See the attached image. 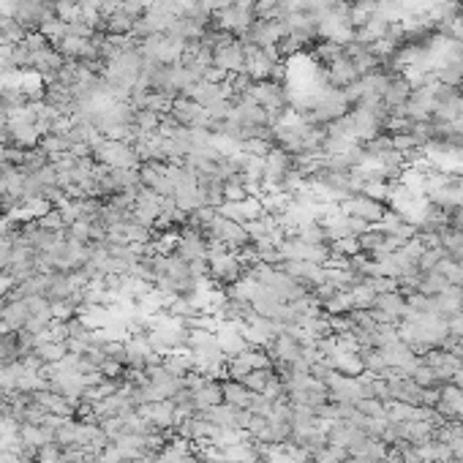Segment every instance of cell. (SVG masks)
I'll use <instances>...</instances> for the list:
<instances>
[{
  "mask_svg": "<svg viewBox=\"0 0 463 463\" xmlns=\"http://www.w3.org/2000/svg\"><path fill=\"white\" fill-rule=\"evenodd\" d=\"M355 406L365 417H373V420H387V406L382 401H376V398H368V401H357Z\"/></svg>",
  "mask_w": 463,
  "mask_h": 463,
  "instance_id": "44dd1931",
  "label": "cell"
},
{
  "mask_svg": "<svg viewBox=\"0 0 463 463\" xmlns=\"http://www.w3.org/2000/svg\"><path fill=\"white\" fill-rule=\"evenodd\" d=\"M313 458H316V463H343L346 458H349V449L346 447H330V444H327V447L319 449Z\"/></svg>",
  "mask_w": 463,
  "mask_h": 463,
  "instance_id": "ffe728a7",
  "label": "cell"
},
{
  "mask_svg": "<svg viewBox=\"0 0 463 463\" xmlns=\"http://www.w3.org/2000/svg\"><path fill=\"white\" fill-rule=\"evenodd\" d=\"M218 213L246 227V224H251V221H256V218L264 216V204L259 197H246V199H240V202H224V204L218 207Z\"/></svg>",
  "mask_w": 463,
  "mask_h": 463,
  "instance_id": "277c9868",
  "label": "cell"
},
{
  "mask_svg": "<svg viewBox=\"0 0 463 463\" xmlns=\"http://www.w3.org/2000/svg\"><path fill=\"white\" fill-rule=\"evenodd\" d=\"M461 368H463V357H461Z\"/></svg>",
  "mask_w": 463,
  "mask_h": 463,
  "instance_id": "484cf974",
  "label": "cell"
},
{
  "mask_svg": "<svg viewBox=\"0 0 463 463\" xmlns=\"http://www.w3.org/2000/svg\"><path fill=\"white\" fill-rule=\"evenodd\" d=\"M340 210L346 213V216H355V218H363L365 224L370 227H376L382 218H385V202L379 199H370L365 194H355V197H349V199H343L338 204Z\"/></svg>",
  "mask_w": 463,
  "mask_h": 463,
  "instance_id": "7a4b0ae2",
  "label": "cell"
},
{
  "mask_svg": "<svg viewBox=\"0 0 463 463\" xmlns=\"http://www.w3.org/2000/svg\"><path fill=\"white\" fill-rule=\"evenodd\" d=\"M449 289V281L439 270H428V273H422V281H420V289L417 292L428 294V297H436V294L447 292Z\"/></svg>",
  "mask_w": 463,
  "mask_h": 463,
  "instance_id": "9a60e30c",
  "label": "cell"
},
{
  "mask_svg": "<svg viewBox=\"0 0 463 463\" xmlns=\"http://www.w3.org/2000/svg\"><path fill=\"white\" fill-rule=\"evenodd\" d=\"M357 428H352L349 422H330L327 428H324V436H327V444L330 447H349V442H352V436H355Z\"/></svg>",
  "mask_w": 463,
  "mask_h": 463,
  "instance_id": "4fadbf2b",
  "label": "cell"
},
{
  "mask_svg": "<svg viewBox=\"0 0 463 463\" xmlns=\"http://www.w3.org/2000/svg\"><path fill=\"white\" fill-rule=\"evenodd\" d=\"M218 463H232V461H218Z\"/></svg>",
  "mask_w": 463,
  "mask_h": 463,
  "instance_id": "cb8c5ba5",
  "label": "cell"
},
{
  "mask_svg": "<svg viewBox=\"0 0 463 463\" xmlns=\"http://www.w3.org/2000/svg\"><path fill=\"white\" fill-rule=\"evenodd\" d=\"M376 227L385 232V234H390V237H398L401 243H409V240L417 234V227L403 216L401 210H387L385 218H382Z\"/></svg>",
  "mask_w": 463,
  "mask_h": 463,
  "instance_id": "52a82bcc",
  "label": "cell"
},
{
  "mask_svg": "<svg viewBox=\"0 0 463 463\" xmlns=\"http://www.w3.org/2000/svg\"><path fill=\"white\" fill-rule=\"evenodd\" d=\"M297 237L306 240V243H311V246H330V240H327V234H324V227L319 224V218L306 221V224L297 229Z\"/></svg>",
  "mask_w": 463,
  "mask_h": 463,
  "instance_id": "2e32d148",
  "label": "cell"
},
{
  "mask_svg": "<svg viewBox=\"0 0 463 463\" xmlns=\"http://www.w3.org/2000/svg\"><path fill=\"white\" fill-rule=\"evenodd\" d=\"M216 343H218V349L224 352V357H237L248 349V340L243 338L240 322H218Z\"/></svg>",
  "mask_w": 463,
  "mask_h": 463,
  "instance_id": "5b68a950",
  "label": "cell"
},
{
  "mask_svg": "<svg viewBox=\"0 0 463 463\" xmlns=\"http://www.w3.org/2000/svg\"><path fill=\"white\" fill-rule=\"evenodd\" d=\"M221 385H224V403H232L237 409H251L256 395L254 390H248L240 379H221Z\"/></svg>",
  "mask_w": 463,
  "mask_h": 463,
  "instance_id": "30bf717a",
  "label": "cell"
},
{
  "mask_svg": "<svg viewBox=\"0 0 463 463\" xmlns=\"http://www.w3.org/2000/svg\"><path fill=\"white\" fill-rule=\"evenodd\" d=\"M442 259H447V251H444L442 246L425 248V251H422V256H420V262H417V267H420L422 273H428V270H433V267L442 262Z\"/></svg>",
  "mask_w": 463,
  "mask_h": 463,
  "instance_id": "d6986e66",
  "label": "cell"
},
{
  "mask_svg": "<svg viewBox=\"0 0 463 463\" xmlns=\"http://www.w3.org/2000/svg\"><path fill=\"white\" fill-rule=\"evenodd\" d=\"M387 422H412V420H420V406H412V403H401V401H387Z\"/></svg>",
  "mask_w": 463,
  "mask_h": 463,
  "instance_id": "5bb4252c",
  "label": "cell"
},
{
  "mask_svg": "<svg viewBox=\"0 0 463 463\" xmlns=\"http://www.w3.org/2000/svg\"><path fill=\"white\" fill-rule=\"evenodd\" d=\"M286 276H292L303 289H308L311 294L316 292L319 286H324V264L316 262H303V259H294V262H281L278 264Z\"/></svg>",
  "mask_w": 463,
  "mask_h": 463,
  "instance_id": "3957f363",
  "label": "cell"
},
{
  "mask_svg": "<svg viewBox=\"0 0 463 463\" xmlns=\"http://www.w3.org/2000/svg\"><path fill=\"white\" fill-rule=\"evenodd\" d=\"M436 431H439V428H436L433 422H428V420H412V422H406V442L415 444V447H420V444L436 439Z\"/></svg>",
  "mask_w": 463,
  "mask_h": 463,
  "instance_id": "8fae6325",
  "label": "cell"
},
{
  "mask_svg": "<svg viewBox=\"0 0 463 463\" xmlns=\"http://www.w3.org/2000/svg\"><path fill=\"white\" fill-rule=\"evenodd\" d=\"M412 382L417 387H422V390H431V387H442V382L436 379V373H433L431 365H425L422 360L417 363V368L412 370Z\"/></svg>",
  "mask_w": 463,
  "mask_h": 463,
  "instance_id": "ac0fdd59",
  "label": "cell"
},
{
  "mask_svg": "<svg viewBox=\"0 0 463 463\" xmlns=\"http://www.w3.org/2000/svg\"><path fill=\"white\" fill-rule=\"evenodd\" d=\"M210 273L207 278L213 281V286L218 289H232L234 283H240L246 278V262L240 259L237 251H232L227 246H210Z\"/></svg>",
  "mask_w": 463,
  "mask_h": 463,
  "instance_id": "6da1fadb",
  "label": "cell"
},
{
  "mask_svg": "<svg viewBox=\"0 0 463 463\" xmlns=\"http://www.w3.org/2000/svg\"><path fill=\"white\" fill-rule=\"evenodd\" d=\"M139 415L145 420L153 422L155 431H167V428H177V409L172 401H155V403H145L139 409Z\"/></svg>",
  "mask_w": 463,
  "mask_h": 463,
  "instance_id": "8992f818",
  "label": "cell"
},
{
  "mask_svg": "<svg viewBox=\"0 0 463 463\" xmlns=\"http://www.w3.org/2000/svg\"><path fill=\"white\" fill-rule=\"evenodd\" d=\"M357 357H360V363H363V370H365L368 376H385L387 360H385V352H382V349H376V346H368V349H360V352H357Z\"/></svg>",
  "mask_w": 463,
  "mask_h": 463,
  "instance_id": "7c38bea8",
  "label": "cell"
},
{
  "mask_svg": "<svg viewBox=\"0 0 463 463\" xmlns=\"http://www.w3.org/2000/svg\"><path fill=\"white\" fill-rule=\"evenodd\" d=\"M273 376H276V370L273 368H254V370H248L240 382H243L248 390H254V392H264V387L270 385Z\"/></svg>",
  "mask_w": 463,
  "mask_h": 463,
  "instance_id": "e0dca14e",
  "label": "cell"
},
{
  "mask_svg": "<svg viewBox=\"0 0 463 463\" xmlns=\"http://www.w3.org/2000/svg\"><path fill=\"white\" fill-rule=\"evenodd\" d=\"M224 403V385L221 379H207L199 390H194V412H210Z\"/></svg>",
  "mask_w": 463,
  "mask_h": 463,
  "instance_id": "ba28073f",
  "label": "cell"
},
{
  "mask_svg": "<svg viewBox=\"0 0 463 463\" xmlns=\"http://www.w3.org/2000/svg\"><path fill=\"white\" fill-rule=\"evenodd\" d=\"M452 385H455V387H461V390H463V368L458 370L455 376H452Z\"/></svg>",
  "mask_w": 463,
  "mask_h": 463,
  "instance_id": "7402d4cb",
  "label": "cell"
},
{
  "mask_svg": "<svg viewBox=\"0 0 463 463\" xmlns=\"http://www.w3.org/2000/svg\"><path fill=\"white\" fill-rule=\"evenodd\" d=\"M303 463H316V458H308V461H303Z\"/></svg>",
  "mask_w": 463,
  "mask_h": 463,
  "instance_id": "603a6c76",
  "label": "cell"
},
{
  "mask_svg": "<svg viewBox=\"0 0 463 463\" xmlns=\"http://www.w3.org/2000/svg\"><path fill=\"white\" fill-rule=\"evenodd\" d=\"M343 463H352V461H349V458H346V461H343Z\"/></svg>",
  "mask_w": 463,
  "mask_h": 463,
  "instance_id": "d4e9b609",
  "label": "cell"
},
{
  "mask_svg": "<svg viewBox=\"0 0 463 463\" xmlns=\"http://www.w3.org/2000/svg\"><path fill=\"white\" fill-rule=\"evenodd\" d=\"M221 449V458L224 461H232V463H259L262 461V455H259V442H254V439H243V442H237V444H229V447H218Z\"/></svg>",
  "mask_w": 463,
  "mask_h": 463,
  "instance_id": "9c48e42d",
  "label": "cell"
}]
</instances>
